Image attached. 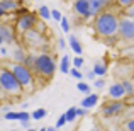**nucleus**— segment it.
Segmentation results:
<instances>
[{
    "instance_id": "nucleus-1",
    "label": "nucleus",
    "mask_w": 134,
    "mask_h": 131,
    "mask_svg": "<svg viewBox=\"0 0 134 131\" xmlns=\"http://www.w3.org/2000/svg\"><path fill=\"white\" fill-rule=\"evenodd\" d=\"M119 19L121 17L114 12V10H105L100 12L98 15H95L92 19V27H93V33L97 34L100 39L109 36H115L117 34V26H119Z\"/></svg>"
},
{
    "instance_id": "nucleus-2",
    "label": "nucleus",
    "mask_w": 134,
    "mask_h": 131,
    "mask_svg": "<svg viewBox=\"0 0 134 131\" xmlns=\"http://www.w3.org/2000/svg\"><path fill=\"white\" fill-rule=\"evenodd\" d=\"M56 70H58V65L54 61V56L48 51H41L36 55V66H34V75L36 78H43L44 82H49V80L54 77Z\"/></svg>"
},
{
    "instance_id": "nucleus-3",
    "label": "nucleus",
    "mask_w": 134,
    "mask_h": 131,
    "mask_svg": "<svg viewBox=\"0 0 134 131\" xmlns=\"http://www.w3.org/2000/svg\"><path fill=\"white\" fill-rule=\"evenodd\" d=\"M7 68H9L10 72H12V75L15 77V80L19 82V85H20V88H22L24 94H26V92L31 94V92H34L37 88L36 75H34L29 68H26L22 63H10Z\"/></svg>"
},
{
    "instance_id": "nucleus-4",
    "label": "nucleus",
    "mask_w": 134,
    "mask_h": 131,
    "mask_svg": "<svg viewBox=\"0 0 134 131\" xmlns=\"http://www.w3.org/2000/svg\"><path fill=\"white\" fill-rule=\"evenodd\" d=\"M0 85H2L3 92L7 94L9 99H19L24 94L19 82L15 80V77L12 75V72L7 66H0Z\"/></svg>"
},
{
    "instance_id": "nucleus-5",
    "label": "nucleus",
    "mask_w": 134,
    "mask_h": 131,
    "mask_svg": "<svg viewBox=\"0 0 134 131\" xmlns=\"http://www.w3.org/2000/svg\"><path fill=\"white\" fill-rule=\"evenodd\" d=\"M37 22H39V17H37V14L32 12V10H27L26 14L15 17L14 29H15V33L19 34V36H22V34H26V33H29V31L36 29Z\"/></svg>"
},
{
    "instance_id": "nucleus-6",
    "label": "nucleus",
    "mask_w": 134,
    "mask_h": 131,
    "mask_svg": "<svg viewBox=\"0 0 134 131\" xmlns=\"http://www.w3.org/2000/svg\"><path fill=\"white\" fill-rule=\"evenodd\" d=\"M22 44L24 48L27 49V51H36V49H44L46 48V44H48V41H46V36L43 33H39L37 29H32V31H29V33H26V34H22Z\"/></svg>"
},
{
    "instance_id": "nucleus-7",
    "label": "nucleus",
    "mask_w": 134,
    "mask_h": 131,
    "mask_svg": "<svg viewBox=\"0 0 134 131\" xmlns=\"http://www.w3.org/2000/svg\"><path fill=\"white\" fill-rule=\"evenodd\" d=\"M117 38L124 43H132L134 41V20L127 17H121L117 26Z\"/></svg>"
},
{
    "instance_id": "nucleus-8",
    "label": "nucleus",
    "mask_w": 134,
    "mask_h": 131,
    "mask_svg": "<svg viewBox=\"0 0 134 131\" xmlns=\"http://www.w3.org/2000/svg\"><path fill=\"white\" fill-rule=\"evenodd\" d=\"M126 109H127V106L124 104V101H109L102 106L100 114L104 116V118L110 119V118H117V116L124 114Z\"/></svg>"
},
{
    "instance_id": "nucleus-9",
    "label": "nucleus",
    "mask_w": 134,
    "mask_h": 131,
    "mask_svg": "<svg viewBox=\"0 0 134 131\" xmlns=\"http://www.w3.org/2000/svg\"><path fill=\"white\" fill-rule=\"evenodd\" d=\"M17 33L14 29L12 24H7V22H0V39H2L3 46H10V44H17Z\"/></svg>"
},
{
    "instance_id": "nucleus-10",
    "label": "nucleus",
    "mask_w": 134,
    "mask_h": 131,
    "mask_svg": "<svg viewBox=\"0 0 134 131\" xmlns=\"http://www.w3.org/2000/svg\"><path fill=\"white\" fill-rule=\"evenodd\" d=\"M73 12L80 17L82 20H90L93 19L90 14V5H88V0H73Z\"/></svg>"
},
{
    "instance_id": "nucleus-11",
    "label": "nucleus",
    "mask_w": 134,
    "mask_h": 131,
    "mask_svg": "<svg viewBox=\"0 0 134 131\" xmlns=\"http://www.w3.org/2000/svg\"><path fill=\"white\" fill-rule=\"evenodd\" d=\"M112 3H114L112 0H88L92 17L98 15L100 12H105V10H109V7H110Z\"/></svg>"
},
{
    "instance_id": "nucleus-12",
    "label": "nucleus",
    "mask_w": 134,
    "mask_h": 131,
    "mask_svg": "<svg viewBox=\"0 0 134 131\" xmlns=\"http://www.w3.org/2000/svg\"><path fill=\"white\" fill-rule=\"evenodd\" d=\"M26 55H27V49L24 48L20 43L14 44V46H12V51L9 53V56L12 58V63H24Z\"/></svg>"
},
{
    "instance_id": "nucleus-13",
    "label": "nucleus",
    "mask_w": 134,
    "mask_h": 131,
    "mask_svg": "<svg viewBox=\"0 0 134 131\" xmlns=\"http://www.w3.org/2000/svg\"><path fill=\"white\" fill-rule=\"evenodd\" d=\"M109 99L110 101H124L126 99V92L124 88H122L121 82H114L110 87H109Z\"/></svg>"
},
{
    "instance_id": "nucleus-14",
    "label": "nucleus",
    "mask_w": 134,
    "mask_h": 131,
    "mask_svg": "<svg viewBox=\"0 0 134 131\" xmlns=\"http://www.w3.org/2000/svg\"><path fill=\"white\" fill-rule=\"evenodd\" d=\"M98 101H100L98 94H87L85 97L80 101V107H83V109H87V111H90V109H93L95 106L98 104Z\"/></svg>"
},
{
    "instance_id": "nucleus-15",
    "label": "nucleus",
    "mask_w": 134,
    "mask_h": 131,
    "mask_svg": "<svg viewBox=\"0 0 134 131\" xmlns=\"http://www.w3.org/2000/svg\"><path fill=\"white\" fill-rule=\"evenodd\" d=\"M0 7L7 14H14L17 9H20V2L19 0H0Z\"/></svg>"
},
{
    "instance_id": "nucleus-16",
    "label": "nucleus",
    "mask_w": 134,
    "mask_h": 131,
    "mask_svg": "<svg viewBox=\"0 0 134 131\" xmlns=\"http://www.w3.org/2000/svg\"><path fill=\"white\" fill-rule=\"evenodd\" d=\"M68 46L71 48V51L75 53L76 56H82L83 55V46H82V43H80V39L76 36H73V34H71V36L68 38Z\"/></svg>"
},
{
    "instance_id": "nucleus-17",
    "label": "nucleus",
    "mask_w": 134,
    "mask_h": 131,
    "mask_svg": "<svg viewBox=\"0 0 134 131\" xmlns=\"http://www.w3.org/2000/svg\"><path fill=\"white\" fill-rule=\"evenodd\" d=\"M92 70H93L95 77H98V78H104V77L107 75V72H109L107 65H105L104 61H97V63H93V65H92Z\"/></svg>"
},
{
    "instance_id": "nucleus-18",
    "label": "nucleus",
    "mask_w": 134,
    "mask_h": 131,
    "mask_svg": "<svg viewBox=\"0 0 134 131\" xmlns=\"http://www.w3.org/2000/svg\"><path fill=\"white\" fill-rule=\"evenodd\" d=\"M36 55H37V53L27 51V55H26V60H24V63H22V65L26 66V68H29L32 73H34V66H36Z\"/></svg>"
},
{
    "instance_id": "nucleus-19",
    "label": "nucleus",
    "mask_w": 134,
    "mask_h": 131,
    "mask_svg": "<svg viewBox=\"0 0 134 131\" xmlns=\"http://www.w3.org/2000/svg\"><path fill=\"white\" fill-rule=\"evenodd\" d=\"M58 70L61 73H65V75H68L70 73V70H71V60H70V56H61V61H59V66H58Z\"/></svg>"
},
{
    "instance_id": "nucleus-20",
    "label": "nucleus",
    "mask_w": 134,
    "mask_h": 131,
    "mask_svg": "<svg viewBox=\"0 0 134 131\" xmlns=\"http://www.w3.org/2000/svg\"><path fill=\"white\" fill-rule=\"evenodd\" d=\"M36 14H37V17H39L43 22H46V20L51 19V9H49L48 5H41L39 9L36 10Z\"/></svg>"
},
{
    "instance_id": "nucleus-21",
    "label": "nucleus",
    "mask_w": 134,
    "mask_h": 131,
    "mask_svg": "<svg viewBox=\"0 0 134 131\" xmlns=\"http://www.w3.org/2000/svg\"><path fill=\"white\" fill-rule=\"evenodd\" d=\"M121 85H122V88H124V92H126V97L134 95V83L129 78H122L121 80Z\"/></svg>"
},
{
    "instance_id": "nucleus-22",
    "label": "nucleus",
    "mask_w": 134,
    "mask_h": 131,
    "mask_svg": "<svg viewBox=\"0 0 134 131\" xmlns=\"http://www.w3.org/2000/svg\"><path fill=\"white\" fill-rule=\"evenodd\" d=\"M46 114H48V111H46L44 107H37L31 112V119H32V121H41V119L46 118Z\"/></svg>"
},
{
    "instance_id": "nucleus-23",
    "label": "nucleus",
    "mask_w": 134,
    "mask_h": 131,
    "mask_svg": "<svg viewBox=\"0 0 134 131\" xmlns=\"http://www.w3.org/2000/svg\"><path fill=\"white\" fill-rule=\"evenodd\" d=\"M114 2V5L117 7V9H131V7H134V0H112Z\"/></svg>"
},
{
    "instance_id": "nucleus-24",
    "label": "nucleus",
    "mask_w": 134,
    "mask_h": 131,
    "mask_svg": "<svg viewBox=\"0 0 134 131\" xmlns=\"http://www.w3.org/2000/svg\"><path fill=\"white\" fill-rule=\"evenodd\" d=\"M65 119H66V123H73V121H76V106H71V107L66 109V112H65Z\"/></svg>"
},
{
    "instance_id": "nucleus-25",
    "label": "nucleus",
    "mask_w": 134,
    "mask_h": 131,
    "mask_svg": "<svg viewBox=\"0 0 134 131\" xmlns=\"http://www.w3.org/2000/svg\"><path fill=\"white\" fill-rule=\"evenodd\" d=\"M76 90H78L80 92V94H90V92H92V87H90V83L88 82H83V80H82V82H76Z\"/></svg>"
},
{
    "instance_id": "nucleus-26",
    "label": "nucleus",
    "mask_w": 134,
    "mask_h": 131,
    "mask_svg": "<svg viewBox=\"0 0 134 131\" xmlns=\"http://www.w3.org/2000/svg\"><path fill=\"white\" fill-rule=\"evenodd\" d=\"M83 65H85V60H83V56H75V58L71 60V68L82 70Z\"/></svg>"
},
{
    "instance_id": "nucleus-27",
    "label": "nucleus",
    "mask_w": 134,
    "mask_h": 131,
    "mask_svg": "<svg viewBox=\"0 0 134 131\" xmlns=\"http://www.w3.org/2000/svg\"><path fill=\"white\" fill-rule=\"evenodd\" d=\"M59 26H61V31H63V33H66V34H68V33H70V29H71V26H70V20L66 19L65 15H63V19H61V20H59Z\"/></svg>"
},
{
    "instance_id": "nucleus-28",
    "label": "nucleus",
    "mask_w": 134,
    "mask_h": 131,
    "mask_svg": "<svg viewBox=\"0 0 134 131\" xmlns=\"http://www.w3.org/2000/svg\"><path fill=\"white\" fill-rule=\"evenodd\" d=\"M68 75H71L73 78H75V80H78V82H82V80H83V72H82V70L71 68V70H70V73H68Z\"/></svg>"
},
{
    "instance_id": "nucleus-29",
    "label": "nucleus",
    "mask_w": 134,
    "mask_h": 131,
    "mask_svg": "<svg viewBox=\"0 0 134 131\" xmlns=\"http://www.w3.org/2000/svg\"><path fill=\"white\" fill-rule=\"evenodd\" d=\"M102 41H104L105 44H109V46H115V44L119 43V38H117V34H115V36H109V38H104Z\"/></svg>"
},
{
    "instance_id": "nucleus-30",
    "label": "nucleus",
    "mask_w": 134,
    "mask_h": 131,
    "mask_svg": "<svg viewBox=\"0 0 134 131\" xmlns=\"http://www.w3.org/2000/svg\"><path fill=\"white\" fill-rule=\"evenodd\" d=\"M51 19H53V20H56V22H59V20L63 19V14H61V10H58V9H53V10H51Z\"/></svg>"
},
{
    "instance_id": "nucleus-31",
    "label": "nucleus",
    "mask_w": 134,
    "mask_h": 131,
    "mask_svg": "<svg viewBox=\"0 0 134 131\" xmlns=\"http://www.w3.org/2000/svg\"><path fill=\"white\" fill-rule=\"evenodd\" d=\"M83 78H85V80H92V82H93V80L97 78V77H95L93 70H92V68H88V70H87L85 73H83Z\"/></svg>"
},
{
    "instance_id": "nucleus-32",
    "label": "nucleus",
    "mask_w": 134,
    "mask_h": 131,
    "mask_svg": "<svg viewBox=\"0 0 134 131\" xmlns=\"http://www.w3.org/2000/svg\"><path fill=\"white\" fill-rule=\"evenodd\" d=\"M124 129L126 131H134V118H129L127 121L124 123Z\"/></svg>"
},
{
    "instance_id": "nucleus-33",
    "label": "nucleus",
    "mask_w": 134,
    "mask_h": 131,
    "mask_svg": "<svg viewBox=\"0 0 134 131\" xmlns=\"http://www.w3.org/2000/svg\"><path fill=\"white\" fill-rule=\"evenodd\" d=\"M66 124V119H65V114H61L58 118V121H56V124H54V128L56 129H59V128H63V126Z\"/></svg>"
},
{
    "instance_id": "nucleus-34",
    "label": "nucleus",
    "mask_w": 134,
    "mask_h": 131,
    "mask_svg": "<svg viewBox=\"0 0 134 131\" xmlns=\"http://www.w3.org/2000/svg\"><path fill=\"white\" fill-rule=\"evenodd\" d=\"M56 44H58V49H59V51H65V49H66L65 38H58V39H56Z\"/></svg>"
},
{
    "instance_id": "nucleus-35",
    "label": "nucleus",
    "mask_w": 134,
    "mask_h": 131,
    "mask_svg": "<svg viewBox=\"0 0 134 131\" xmlns=\"http://www.w3.org/2000/svg\"><path fill=\"white\" fill-rule=\"evenodd\" d=\"M93 87L95 88H104L105 87V80L104 78H95L93 80Z\"/></svg>"
},
{
    "instance_id": "nucleus-36",
    "label": "nucleus",
    "mask_w": 134,
    "mask_h": 131,
    "mask_svg": "<svg viewBox=\"0 0 134 131\" xmlns=\"http://www.w3.org/2000/svg\"><path fill=\"white\" fill-rule=\"evenodd\" d=\"M87 112H88V111H87V109H83V107H76V119H82V118H85V116H87Z\"/></svg>"
},
{
    "instance_id": "nucleus-37",
    "label": "nucleus",
    "mask_w": 134,
    "mask_h": 131,
    "mask_svg": "<svg viewBox=\"0 0 134 131\" xmlns=\"http://www.w3.org/2000/svg\"><path fill=\"white\" fill-rule=\"evenodd\" d=\"M9 56V49H7V46H0V58H7Z\"/></svg>"
},
{
    "instance_id": "nucleus-38",
    "label": "nucleus",
    "mask_w": 134,
    "mask_h": 131,
    "mask_svg": "<svg viewBox=\"0 0 134 131\" xmlns=\"http://www.w3.org/2000/svg\"><path fill=\"white\" fill-rule=\"evenodd\" d=\"M124 17H127V19H134V7H131V9H127L124 12Z\"/></svg>"
},
{
    "instance_id": "nucleus-39",
    "label": "nucleus",
    "mask_w": 134,
    "mask_h": 131,
    "mask_svg": "<svg viewBox=\"0 0 134 131\" xmlns=\"http://www.w3.org/2000/svg\"><path fill=\"white\" fill-rule=\"evenodd\" d=\"M7 99H9V97H7V94H5V92H3L2 85H0V102H5Z\"/></svg>"
},
{
    "instance_id": "nucleus-40",
    "label": "nucleus",
    "mask_w": 134,
    "mask_h": 131,
    "mask_svg": "<svg viewBox=\"0 0 134 131\" xmlns=\"http://www.w3.org/2000/svg\"><path fill=\"white\" fill-rule=\"evenodd\" d=\"M20 123V126H22L24 129H29L31 128V121H19Z\"/></svg>"
},
{
    "instance_id": "nucleus-41",
    "label": "nucleus",
    "mask_w": 134,
    "mask_h": 131,
    "mask_svg": "<svg viewBox=\"0 0 134 131\" xmlns=\"http://www.w3.org/2000/svg\"><path fill=\"white\" fill-rule=\"evenodd\" d=\"M5 15H7V12H5V10L2 9V7H0V20H2L3 17H5Z\"/></svg>"
},
{
    "instance_id": "nucleus-42",
    "label": "nucleus",
    "mask_w": 134,
    "mask_h": 131,
    "mask_svg": "<svg viewBox=\"0 0 134 131\" xmlns=\"http://www.w3.org/2000/svg\"><path fill=\"white\" fill-rule=\"evenodd\" d=\"M9 111H10V107H9V106H2V112H3V114H7Z\"/></svg>"
},
{
    "instance_id": "nucleus-43",
    "label": "nucleus",
    "mask_w": 134,
    "mask_h": 131,
    "mask_svg": "<svg viewBox=\"0 0 134 131\" xmlns=\"http://www.w3.org/2000/svg\"><path fill=\"white\" fill-rule=\"evenodd\" d=\"M129 107H131V109H129V114L134 118V106H129Z\"/></svg>"
},
{
    "instance_id": "nucleus-44",
    "label": "nucleus",
    "mask_w": 134,
    "mask_h": 131,
    "mask_svg": "<svg viewBox=\"0 0 134 131\" xmlns=\"http://www.w3.org/2000/svg\"><path fill=\"white\" fill-rule=\"evenodd\" d=\"M46 131H59V129H56L54 126H51V128H46Z\"/></svg>"
},
{
    "instance_id": "nucleus-45",
    "label": "nucleus",
    "mask_w": 134,
    "mask_h": 131,
    "mask_svg": "<svg viewBox=\"0 0 134 131\" xmlns=\"http://www.w3.org/2000/svg\"><path fill=\"white\" fill-rule=\"evenodd\" d=\"M26 131H37V129H34V128H29V129H26Z\"/></svg>"
},
{
    "instance_id": "nucleus-46",
    "label": "nucleus",
    "mask_w": 134,
    "mask_h": 131,
    "mask_svg": "<svg viewBox=\"0 0 134 131\" xmlns=\"http://www.w3.org/2000/svg\"><path fill=\"white\" fill-rule=\"evenodd\" d=\"M37 131H46V128H39V129H37Z\"/></svg>"
},
{
    "instance_id": "nucleus-47",
    "label": "nucleus",
    "mask_w": 134,
    "mask_h": 131,
    "mask_svg": "<svg viewBox=\"0 0 134 131\" xmlns=\"http://www.w3.org/2000/svg\"><path fill=\"white\" fill-rule=\"evenodd\" d=\"M2 44H3V43H2V39H0V46H2Z\"/></svg>"
},
{
    "instance_id": "nucleus-48",
    "label": "nucleus",
    "mask_w": 134,
    "mask_h": 131,
    "mask_svg": "<svg viewBox=\"0 0 134 131\" xmlns=\"http://www.w3.org/2000/svg\"><path fill=\"white\" fill-rule=\"evenodd\" d=\"M10 131H19V129H10Z\"/></svg>"
}]
</instances>
